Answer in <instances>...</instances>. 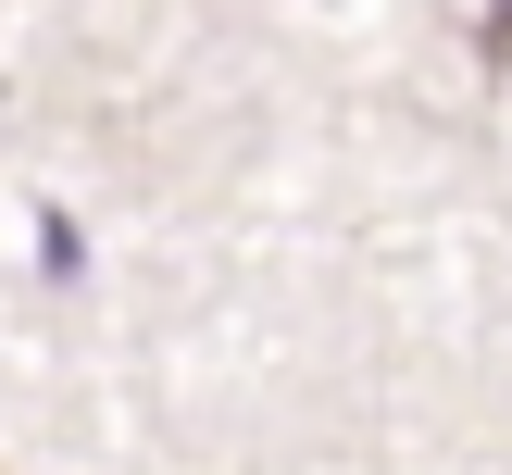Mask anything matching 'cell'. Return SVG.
<instances>
[{
    "instance_id": "obj_1",
    "label": "cell",
    "mask_w": 512,
    "mask_h": 475,
    "mask_svg": "<svg viewBox=\"0 0 512 475\" xmlns=\"http://www.w3.org/2000/svg\"><path fill=\"white\" fill-rule=\"evenodd\" d=\"M500 50H512V0H488V63H500Z\"/></svg>"
}]
</instances>
